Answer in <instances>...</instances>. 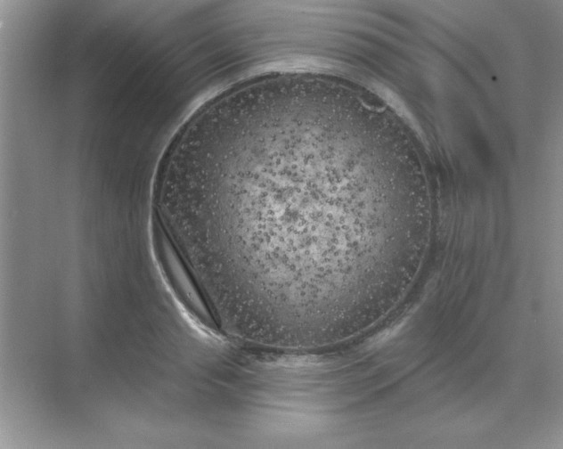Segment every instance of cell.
<instances>
[{"label": "cell", "instance_id": "obj_1", "mask_svg": "<svg viewBox=\"0 0 563 449\" xmlns=\"http://www.w3.org/2000/svg\"><path fill=\"white\" fill-rule=\"evenodd\" d=\"M151 243L160 276L189 322L203 335L220 339L218 322L159 216L151 222Z\"/></svg>", "mask_w": 563, "mask_h": 449}]
</instances>
